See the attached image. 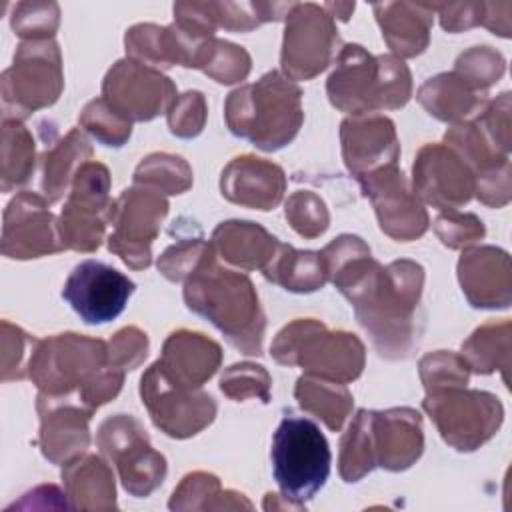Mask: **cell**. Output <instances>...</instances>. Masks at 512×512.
<instances>
[{
    "instance_id": "6da1fadb",
    "label": "cell",
    "mask_w": 512,
    "mask_h": 512,
    "mask_svg": "<svg viewBox=\"0 0 512 512\" xmlns=\"http://www.w3.org/2000/svg\"><path fill=\"white\" fill-rule=\"evenodd\" d=\"M322 256L328 280L350 300L380 356H408L422 330V266L412 260L382 266L370 258V248L350 234L332 240Z\"/></svg>"
},
{
    "instance_id": "7a4b0ae2",
    "label": "cell",
    "mask_w": 512,
    "mask_h": 512,
    "mask_svg": "<svg viewBox=\"0 0 512 512\" xmlns=\"http://www.w3.org/2000/svg\"><path fill=\"white\" fill-rule=\"evenodd\" d=\"M186 306L208 318L244 354H262L266 318L246 274L224 268L212 246L184 280Z\"/></svg>"
},
{
    "instance_id": "3957f363",
    "label": "cell",
    "mask_w": 512,
    "mask_h": 512,
    "mask_svg": "<svg viewBox=\"0 0 512 512\" xmlns=\"http://www.w3.org/2000/svg\"><path fill=\"white\" fill-rule=\"evenodd\" d=\"M302 90L296 82L272 70L254 84L228 94L224 116L232 134L250 140L262 150H278L298 134Z\"/></svg>"
},
{
    "instance_id": "277c9868",
    "label": "cell",
    "mask_w": 512,
    "mask_h": 512,
    "mask_svg": "<svg viewBox=\"0 0 512 512\" xmlns=\"http://www.w3.org/2000/svg\"><path fill=\"white\" fill-rule=\"evenodd\" d=\"M326 92L334 108L364 116L402 108L410 98L412 78L398 56H372L360 44H348L338 52Z\"/></svg>"
},
{
    "instance_id": "5b68a950",
    "label": "cell",
    "mask_w": 512,
    "mask_h": 512,
    "mask_svg": "<svg viewBox=\"0 0 512 512\" xmlns=\"http://www.w3.org/2000/svg\"><path fill=\"white\" fill-rule=\"evenodd\" d=\"M272 356L284 366H302L308 376L348 384L362 374L364 346L348 332H330L314 318L284 326L272 342Z\"/></svg>"
},
{
    "instance_id": "8992f818",
    "label": "cell",
    "mask_w": 512,
    "mask_h": 512,
    "mask_svg": "<svg viewBox=\"0 0 512 512\" xmlns=\"http://www.w3.org/2000/svg\"><path fill=\"white\" fill-rule=\"evenodd\" d=\"M272 474L286 502L302 508L326 484L332 452L318 424L302 416H286L272 438Z\"/></svg>"
},
{
    "instance_id": "52a82bcc",
    "label": "cell",
    "mask_w": 512,
    "mask_h": 512,
    "mask_svg": "<svg viewBox=\"0 0 512 512\" xmlns=\"http://www.w3.org/2000/svg\"><path fill=\"white\" fill-rule=\"evenodd\" d=\"M62 60L54 40H26L14 64L2 74L4 120H24L30 112L54 104L62 92Z\"/></svg>"
},
{
    "instance_id": "ba28073f",
    "label": "cell",
    "mask_w": 512,
    "mask_h": 512,
    "mask_svg": "<svg viewBox=\"0 0 512 512\" xmlns=\"http://www.w3.org/2000/svg\"><path fill=\"white\" fill-rule=\"evenodd\" d=\"M106 344L80 334H58L36 340L28 358V376L48 396L80 390L104 364Z\"/></svg>"
},
{
    "instance_id": "9c48e42d",
    "label": "cell",
    "mask_w": 512,
    "mask_h": 512,
    "mask_svg": "<svg viewBox=\"0 0 512 512\" xmlns=\"http://www.w3.org/2000/svg\"><path fill=\"white\" fill-rule=\"evenodd\" d=\"M424 410L438 426L444 442L460 452H472L490 440L498 432L504 416L496 396L466 390V386L428 392Z\"/></svg>"
},
{
    "instance_id": "30bf717a",
    "label": "cell",
    "mask_w": 512,
    "mask_h": 512,
    "mask_svg": "<svg viewBox=\"0 0 512 512\" xmlns=\"http://www.w3.org/2000/svg\"><path fill=\"white\" fill-rule=\"evenodd\" d=\"M96 442L100 452L116 464L122 486L136 498L150 496L166 476V458L152 450L146 430L128 414L102 422Z\"/></svg>"
},
{
    "instance_id": "8fae6325",
    "label": "cell",
    "mask_w": 512,
    "mask_h": 512,
    "mask_svg": "<svg viewBox=\"0 0 512 512\" xmlns=\"http://www.w3.org/2000/svg\"><path fill=\"white\" fill-rule=\"evenodd\" d=\"M108 192V168L100 162L82 164L70 184L68 200L58 220L62 250L92 252L100 246L112 206Z\"/></svg>"
},
{
    "instance_id": "7c38bea8",
    "label": "cell",
    "mask_w": 512,
    "mask_h": 512,
    "mask_svg": "<svg viewBox=\"0 0 512 512\" xmlns=\"http://www.w3.org/2000/svg\"><path fill=\"white\" fill-rule=\"evenodd\" d=\"M168 214L166 198L146 186L124 190L112 200L108 224L114 226L108 236V250L118 254L130 268L142 270L152 262V240Z\"/></svg>"
},
{
    "instance_id": "4fadbf2b",
    "label": "cell",
    "mask_w": 512,
    "mask_h": 512,
    "mask_svg": "<svg viewBox=\"0 0 512 512\" xmlns=\"http://www.w3.org/2000/svg\"><path fill=\"white\" fill-rule=\"evenodd\" d=\"M338 30L330 14L316 4H296L286 18L282 72L290 80H310L336 54Z\"/></svg>"
},
{
    "instance_id": "5bb4252c",
    "label": "cell",
    "mask_w": 512,
    "mask_h": 512,
    "mask_svg": "<svg viewBox=\"0 0 512 512\" xmlns=\"http://www.w3.org/2000/svg\"><path fill=\"white\" fill-rule=\"evenodd\" d=\"M140 396L152 422L172 438L194 436L216 416V402L210 394L170 382L158 362L144 372Z\"/></svg>"
},
{
    "instance_id": "9a60e30c",
    "label": "cell",
    "mask_w": 512,
    "mask_h": 512,
    "mask_svg": "<svg viewBox=\"0 0 512 512\" xmlns=\"http://www.w3.org/2000/svg\"><path fill=\"white\" fill-rule=\"evenodd\" d=\"M102 98L128 122H146L168 112L176 100V86L160 70L124 58L108 70Z\"/></svg>"
},
{
    "instance_id": "2e32d148",
    "label": "cell",
    "mask_w": 512,
    "mask_h": 512,
    "mask_svg": "<svg viewBox=\"0 0 512 512\" xmlns=\"http://www.w3.org/2000/svg\"><path fill=\"white\" fill-rule=\"evenodd\" d=\"M134 282L100 260L80 262L64 282L62 298L86 324H104L122 314Z\"/></svg>"
},
{
    "instance_id": "e0dca14e",
    "label": "cell",
    "mask_w": 512,
    "mask_h": 512,
    "mask_svg": "<svg viewBox=\"0 0 512 512\" xmlns=\"http://www.w3.org/2000/svg\"><path fill=\"white\" fill-rule=\"evenodd\" d=\"M358 182L374 204L382 232L390 238L410 242L426 232L428 214L398 170V164L382 166L358 178Z\"/></svg>"
},
{
    "instance_id": "ac0fdd59",
    "label": "cell",
    "mask_w": 512,
    "mask_h": 512,
    "mask_svg": "<svg viewBox=\"0 0 512 512\" xmlns=\"http://www.w3.org/2000/svg\"><path fill=\"white\" fill-rule=\"evenodd\" d=\"M62 250L58 222L48 200L34 192H20L4 212L2 254L16 260L40 258Z\"/></svg>"
},
{
    "instance_id": "d6986e66",
    "label": "cell",
    "mask_w": 512,
    "mask_h": 512,
    "mask_svg": "<svg viewBox=\"0 0 512 512\" xmlns=\"http://www.w3.org/2000/svg\"><path fill=\"white\" fill-rule=\"evenodd\" d=\"M414 194L440 210H458L474 192V172L446 144L424 146L414 162Z\"/></svg>"
},
{
    "instance_id": "ffe728a7",
    "label": "cell",
    "mask_w": 512,
    "mask_h": 512,
    "mask_svg": "<svg viewBox=\"0 0 512 512\" xmlns=\"http://www.w3.org/2000/svg\"><path fill=\"white\" fill-rule=\"evenodd\" d=\"M36 408L40 414V448L44 458L60 466L80 458L90 444L88 420L92 410L48 394L38 396Z\"/></svg>"
},
{
    "instance_id": "44dd1931",
    "label": "cell",
    "mask_w": 512,
    "mask_h": 512,
    "mask_svg": "<svg viewBox=\"0 0 512 512\" xmlns=\"http://www.w3.org/2000/svg\"><path fill=\"white\" fill-rule=\"evenodd\" d=\"M342 156L346 168L358 178L396 164L400 146L392 120L378 114L346 118L340 126Z\"/></svg>"
},
{
    "instance_id": "7402d4cb",
    "label": "cell",
    "mask_w": 512,
    "mask_h": 512,
    "mask_svg": "<svg viewBox=\"0 0 512 512\" xmlns=\"http://www.w3.org/2000/svg\"><path fill=\"white\" fill-rule=\"evenodd\" d=\"M372 446L376 466L390 472L410 468L422 454V418L412 408L372 412Z\"/></svg>"
},
{
    "instance_id": "603a6c76",
    "label": "cell",
    "mask_w": 512,
    "mask_h": 512,
    "mask_svg": "<svg viewBox=\"0 0 512 512\" xmlns=\"http://www.w3.org/2000/svg\"><path fill=\"white\" fill-rule=\"evenodd\" d=\"M220 190L234 204L272 210L284 196L286 178L282 168L268 160L238 156L224 168Z\"/></svg>"
},
{
    "instance_id": "cb8c5ba5",
    "label": "cell",
    "mask_w": 512,
    "mask_h": 512,
    "mask_svg": "<svg viewBox=\"0 0 512 512\" xmlns=\"http://www.w3.org/2000/svg\"><path fill=\"white\" fill-rule=\"evenodd\" d=\"M458 278L472 306L504 308L510 304V260L504 250L482 246L462 252Z\"/></svg>"
},
{
    "instance_id": "d4e9b609",
    "label": "cell",
    "mask_w": 512,
    "mask_h": 512,
    "mask_svg": "<svg viewBox=\"0 0 512 512\" xmlns=\"http://www.w3.org/2000/svg\"><path fill=\"white\" fill-rule=\"evenodd\" d=\"M220 346L200 332L178 330L168 336L158 362L164 376L188 390H198L220 366Z\"/></svg>"
},
{
    "instance_id": "484cf974",
    "label": "cell",
    "mask_w": 512,
    "mask_h": 512,
    "mask_svg": "<svg viewBox=\"0 0 512 512\" xmlns=\"http://www.w3.org/2000/svg\"><path fill=\"white\" fill-rule=\"evenodd\" d=\"M278 244L280 242L262 226L244 220L222 222L212 232L210 242L216 256L242 270H264L272 262Z\"/></svg>"
},
{
    "instance_id": "4316f807",
    "label": "cell",
    "mask_w": 512,
    "mask_h": 512,
    "mask_svg": "<svg viewBox=\"0 0 512 512\" xmlns=\"http://www.w3.org/2000/svg\"><path fill=\"white\" fill-rule=\"evenodd\" d=\"M376 18L382 28V36L390 50L398 56H416L428 44L432 24V4H376Z\"/></svg>"
},
{
    "instance_id": "83f0119b",
    "label": "cell",
    "mask_w": 512,
    "mask_h": 512,
    "mask_svg": "<svg viewBox=\"0 0 512 512\" xmlns=\"http://www.w3.org/2000/svg\"><path fill=\"white\" fill-rule=\"evenodd\" d=\"M62 480L70 508L110 510L116 508L114 474L100 456H84L64 464Z\"/></svg>"
},
{
    "instance_id": "f1b7e54d",
    "label": "cell",
    "mask_w": 512,
    "mask_h": 512,
    "mask_svg": "<svg viewBox=\"0 0 512 512\" xmlns=\"http://www.w3.org/2000/svg\"><path fill=\"white\" fill-rule=\"evenodd\" d=\"M92 156V146L80 128H72L64 138L42 154V190L48 202H58L72 184L76 172Z\"/></svg>"
},
{
    "instance_id": "f546056e",
    "label": "cell",
    "mask_w": 512,
    "mask_h": 512,
    "mask_svg": "<svg viewBox=\"0 0 512 512\" xmlns=\"http://www.w3.org/2000/svg\"><path fill=\"white\" fill-rule=\"evenodd\" d=\"M418 100L430 116L444 122L460 120L484 106V96H478L456 72L438 74L424 82Z\"/></svg>"
},
{
    "instance_id": "4dcf8cb0",
    "label": "cell",
    "mask_w": 512,
    "mask_h": 512,
    "mask_svg": "<svg viewBox=\"0 0 512 512\" xmlns=\"http://www.w3.org/2000/svg\"><path fill=\"white\" fill-rule=\"evenodd\" d=\"M262 274L290 292H314L328 280L320 252H302L282 242Z\"/></svg>"
},
{
    "instance_id": "1f68e13d",
    "label": "cell",
    "mask_w": 512,
    "mask_h": 512,
    "mask_svg": "<svg viewBox=\"0 0 512 512\" xmlns=\"http://www.w3.org/2000/svg\"><path fill=\"white\" fill-rule=\"evenodd\" d=\"M294 394L304 410L320 418L334 432L342 428L354 404V398L348 392L346 384L308 376V374L298 378Z\"/></svg>"
},
{
    "instance_id": "d6a6232c",
    "label": "cell",
    "mask_w": 512,
    "mask_h": 512,
    "mask_svg": "<svg viewBox=\"0 0 512 512\" xmlns=\"http://www.w3.org/2000/svg\"><path fill=\"white\" fill-rule=\"evenodd\" d=\"M470 370L478 374H490L494 370L506 372L510 366V322L484 324L464 344L462 354Z\"/></svg>"
},
{
    "instance_id": "836d02e7",
    "label": "cell",
    "mask_w": 512,
    "mask_h": 512,
    "mask_svg": "<svg viewBox=\"0 0 512 512\" xmlns=\"http://www.w3.org/2000/svg\"><path fill=\"white\" fill-rule=\"evenodd\" d=\"M170 510H222V508H252L242 494L224 490L220 480L208 472L188 474L174 490Z\"/></svg>"
},
{
    "instance_id": "e575fe53",
    "label": "cell",
    "mask_w": 512,
    "mask_h": 512,
    "mask_svg": "<svg viewBox=\"0 0 512 512\" xmlns=\"http://www.w3.org/2000/svg\"><path fill=\"white\" fill-rule=\"evenodd\" d=\"M34 172V138L20 120L2 124V190L24 186Z\"/></svg>"
},
{
    "instance_id": "d590c367",
    "label": "cell",
    "mask_w": 512,
    "mask_h": 512,
    "mask_svg": "<svg viewBox=\"0 0 512 512\" xmlns=\"http://www.w3.org/2000/svg\"><path fill=\"white\" fill-rule=\"evenodd\" d=\"M372 410H358L340 442V476L346 482H358L376 468L372 446Z\"/></svg>"
},
{
    "instance_id": "8d00e7d4",
    "label": "cell",
    "mask_w": 512,
    "mask_h": 512,
    "mask_svg": "<svg viewBox=\"0 0 512 512\" xmlns=\"http://www.w3.org/2000/svg\"><path fill=\"white\" fill-rule=\"evenodd\" d=\"M134 182L160 194H182L192 186V170L180 156L150 154L136 166Z\"/></svg>"
},
{
    "instance_id": "74e56055",
    "label": "cell",
    "mask_w": 512,
    "mask_h": 512,
    "mask_svg": "<svg viewBox=\"0 0 512 512\" xmlns=\"http://www.w3.org/2000/svg\"><path fill=\"white\" fill-rule=\"evenodd\" d=\"M124 42L130 60H136L156 70L178 64L168 28H160L154 24H138L126 32Z\"/></svg>"
},
{
    "instance_id": "f35d334b",
    "label": "cell",
    "mask_w": 512,
    "mask_h": 512,
    "mask_svg": "<svg viewBox=\"0 0 512 512\" xmlns=\"http://www.w3.org/2000/svg\"><path fill=\"white\" fill-rule=\"evenodd\" d=\"M198 68L220 84H234L248 76L250 56L242 46L210 38Z\"/></svg>"
},
{
    "instance_id": "ab89813d",
    "label": "cell",
    "mask_w": 512,
    "mask_h": 512,
    "mask_svg": "<svg viewBox=\"0 0 512 512\" xmlns=\"http://www.w3.org/2000/svg\"><path fill=\"white\" fill-rule=\"evenodd\" d=\"M78 120L104 146L120 148L132 134V122L122 118L104 98L88 102Z\"/></svg>"
},
{
    "instance_id": "60d3db41",
    "label": "cell",
    "mask_w": 512,
    "mask_h": 512,
    "mask_svg": "<svg viewBox=\"0 0 512 512\" xmlns=\"http://www.w3.org/2000/svg\"><path fill=\"white\" fill-rule=\"evenodd\" d=\"M468 364L462 356L438 350L426 354L420 360V378L424 382L426 394L446 388H462L468 384Z\"/></svg>"
},
{
    "instance_id": "b9f144b4",
    "label": "cell",
    "mask_w": 512,
    "mask_h": 512,
    "mask_svg": "<svg viewBox=\"0 0 512 512\" xmlns=\"http://www.w3.org/2000/svg\"><path fill=\"white\" fill-rule=\"evenodd\" d=\"M270 374L250 362L230 366L220 378V390L232 400H246V398H262V402L270 400Z\"/></svg>"
},
{
    "instance_id": "7bdbcfd3",
    "label": "cell",
    "mask_w": 512,
    "mask_h": 512,
    "mask_svg": "<svg viewBox=\"0 0 512 512\" xmlns=\"http://www.w3.org/2000/svg\"><path fill=\"white\" fill-rule=\"evenodd\" d=\"M470 88L476 92L484 90L496 82L504 72V60L498 52L490 50L488 46H476L466 54H460L456 60L454 70Z\"/></svg>"
},
{
    "instance_id": "ee69618b",
    "label": "cell",
    "mask_w": 512,
    "mask_h": 512,
    "mask_svg": "<svg viewBox=\"0 0 512 512\" xmlns=\"http://www.w3.org/2000/svg\"><path fill=\"white\" fill-rule=\"evenodd\" d=\"M286 220L304 238H316L328 228V210L312 192H294L286 202Z\"/></svg>"
},
{
    "instance_id": "f6af8a7d",
    "label": "cell",
    "mask_w": 512,
    "mask_h": 512,
    "mask_svg": "<svg viewBox=\"0 0 512 512\" xmlns=\"http://www.w3.org/2000/svg\"><path fill=\"white\" fill-rule=\"evenodd\" d=\"M56 26H58L56 4L22 2L14 8L12 28L18 36L26 40H52Z\"/></svg>"
},
{
    "instance_id": "bcb514c9",
    "label": "cell",
    "mask_w": 512,
    "mask_h": 512,
    "mask_svg": "<svg viewBox=\"0 0 512 512\" xmlns=\"http://www.w3.org/2000/svg\"><path fill=\"white\" fill-rule=\"evenodd\" d=\"M208 246L210 244H206L200 236L184 238L178 244L164 250V254L158 258V270L168 280L182 282L198 266V262L204 256V252L208 250Z\"/></svg>"
},
{
    "instance_id": "7dc6e473",
    "label": "cell",
    "mask_w": 512,
    "mask_h": 512,
    "mask_svg": "<svg viewBox=\"0 0 512 512\" xmlns=\"http://www.w3.org/2000/svg\"><path fill=\"white\" fill-rule=\"evenodd\" d=\"M206 120V102L202 92H186L168 108V128L174 136L192 138L198 136Z\"/></svg>"
},
{
    "instance_id": "c3c4849f",
    "label": "cell",
    "mask_w": 512,
    "mask_h": 512,
    "mask_svg": "<svg viewBox=\"0 0 512 512\" xmlns=\"http://www.w3.org/2000/svg\"><path fill=\"white\" fill-rule=\"evenodd\" d=\"M106 364L112 368L122 370L124 374L128 370H134L148 354V338L142 330L128 326L122 328L112 336V340L106 344Z\"/></svg>"
},
{
    "instance_id": "681fc988",
    "label": "cell",
    "mask_w": 512,
    "mask_h": 512,
    "mask_svg": "<svg viewBox=\"0 0 512 512\" xmlns=\"http://www.w3.org/2000/svg\"><path fill=\"white\" fill-rule=\"evenodd\" d=\"M434 230L442 244L448 248H462L484 236L482 220H478L474 214H458L456 210L440 214L436 218Z\"/></svg>"
}]
</instances>
